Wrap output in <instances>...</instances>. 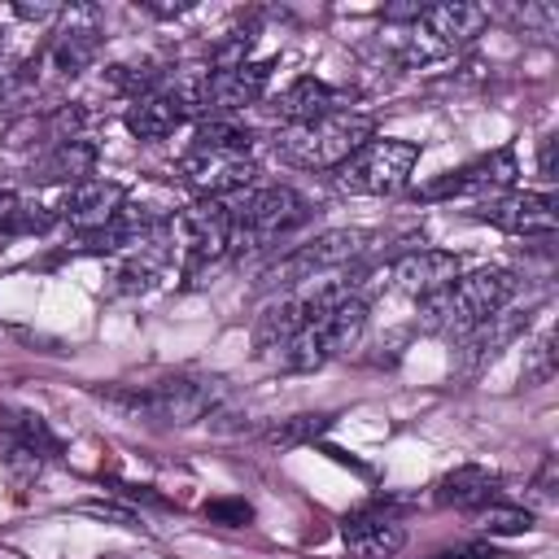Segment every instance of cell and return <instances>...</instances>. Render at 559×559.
I'll return each mask as SVG.
<instances>
[{
	"mask_svg": "<svg viewBox=\"0 0 559 559\" xmlns=\"http://www.w3.org/2000/svg\"><path fill=\"white\" fill-rule=\"evenodd\" d=\"M511 293H515V275L507 266L467 271L454 284H445L441 293H432V297L419 301L415 328L419 332H432V336H467L480 319H489L493 310H502L511 301Z\"/></svg>",
	"mask_w": 559,
	"mask_h": 559,
	"instance_id": "1",
	"label": "cell"
},
{
	"mask_svg": "<svg viewBox=\"0 0 559 559\" xmlns=\"http://www.w3.org/2000/svg\"><path fill=\"white\" fill-rule=\"evenodd\" d=\"M376 135V118L362 109H336L301 127H280L275 157L301 170H336L349 153H358Z\"/></svg>",
	"mask_w": 559,
	"mask_h": 559,
	"instance_id": "2",
	"label": "cell"
},
{
	"mask_svg": "<svg viewBox=\"0 0 559 559\" xmlns=\"http://www.w3.org/2000/svg\"><path fill=\"white\" fill-rule=\"evenodd\" d=\"M170 249L179 253V271L188 284H201L231 253V201H192L175 218H166Z\"/></svg>",
	"mask_w": 559,
	"mask_h": 559,
	"instance_id": "3",
	"label": "cell"
},
{
	"mask_svg": "<svg viewBox=\"0 0 559 559\" xmlns=\"http://www.w3.org/2000/svg\"><path fill=\"white\" fill-rule=\"evenodd\" d=\"M310 218V205L301 192L275 183V188H258L245 201H231V253H262L271 245H280L288 231H297Z\"/></svg>",
	"mask_w": 559,
	"mask_h": 559,
	"instance_id": "4",
	"label": "cell"
},
{
	"mask_svg": "<svg viewBox=\"0 0 559 559\" xmlns=\"http://www.w3.org/2000/svg\"><path fill=\"white\" fill-rule=\"evenodd\" d=\"M100 402L127 411L131 419H157V424H197L218 402V380H157L148 389H100Z\"/></svg>",
	"mask_w": 559,
	"mask_h": 559,
	"instance_id": "5",
	"label": "cell"
},
{
	"mask_svg": "<svg viewBox=\"0 0 559 559\" xmlns=\"http://www.w3.org/2000/svg\"><path fill=\"white\" fill-rule=\"evenodd\" d=\"M362 332H367V301L362 297H349V301L328 306L310 323H301L297 336L280 349V358H284L288 371H319L323 362L349 354L362 341Z\"/></svg>",
	"mask_w": 559,
	"mask_h": 559,
	"instance_id": "6",
	"label": "cell"
},
{
	"mask_svg": "<svg viewBox=\"0 0 559 559\" xmlns=\"http://www.w3.org/2000/svg\"><path fill=\"white\" fill-rule=\"evenodd\" d=\"M415 162H419V144L415 140L371 135L332 175H336V188L349 192V197H393V192H402L411 183Z\"/></svg>",
	"mask_w": 559,
	"mask_h": 559,
	"instance_id": "7",
	"label": "cell"
},
{
	"mask_svg": "<svg viewBox=\"0 0 559 559\" xmlns=\"http://www.w3.org/2000/svg\"><path fill=\"white\" fill-rule=\"evenodd\" d=\"M376 240V231H362V227H332V231H319L314 240L297 245L293 253H284L280 262H271L262 271V288H301L319 275H332V271H345L349 262H358L367 253V245Z\"/></svg>",
	"mask_w": 559,
	"mask_h": 559,
	"instance_id": "8",
	"label": "cell"
},
{
	"mask_svg": "<svg viewBox=\"0 0 559 559\" xmlns=\"http://www.w3.org/2000/svg\"><path fill=\"white\" fill-rule=\"evenodd\" d=\"M515 175H520V166H515V148L502 144V148H493V153H485V157H476V162H467V166H459V170H445V175L428 179L415 197H419V201H450V197L493 201V197L511 192Z\"/></svg>",
	"mask_w": 559,
	"mask_h": 559,
	"instance_id": "9",
	"label": "cell"
},
{
	"mask_svg": "<svg viewBox=\"0 0 559 559\" xmlns=\"http://www.w3.org/2000/svg\"><path fill=\"white\" fill-rule=\"evenodd\" d=\"M271 70H275V61H240V66H227V70H210L188 92V105L201 109L205 118L240 114V109L262 100V92L271 83Z\"/></svg>",
	"mask_w": 559,
	"mask_h": 559,
	"instance_id": "10",
	"label": "cell"
},
{
	"mask_svg": "<svg viewBox=\"0 0 559 559\" xmlns=\"http://www.w3.org/2000/svg\"><path fill=\"white\" fill-rule=\"evenodd\" d=\"M179 183L188 192H197V201H231L245 188H253L258 166L253 157H236V153H205V148H188L175 166Z\"/></svg>",
	"mask_w": 559,
	"mask_h": 559,
	"instance_id": "11",
	"label": "cell"
},
{
	"mask_svg": "<svg viewBox=\"0 0 559 559\" xmlns=\"http://www.w3.org/2000/svg\"><path fill=\"white\" fill-rule=\"evenodd\" d=\"M341 542H345V550H349L354 559H393V555L406 546V528H402V520L393 515L389 498H376V502H367L362 511L345 515Z\"/></svg>",
	"mask_w": 559,
	"mask_h": 559,
	"instance_id": "12",
	"label": "cell"
},
{
	"mask_svg": "<svg viewBox=\"0 0 559 559\" xmlns=\"http://www.w3.org/2000/svg\"><path fill=\"white\" fill-rule=\"evenodd\" d=\"M472 218L493 223L498 231H511V236H550L559 227V210L550 192H502L493 201H480Z\"/></svg>",
	"mask_w": 559,
	"mask_h": 559,
	"instance_id": "13",
	"label": "cell"
},
{
	"mask_svg": "<svg viewBox=\"0 0 559 559\" xmlns=\"http://www.w3.org/2000/svg\"><path fill=\"white\" fill-rule=\"evenodd\" d=\"M463 275V258L450 253V249H411L402 253L393 266H389V284L402 293V297H432L441 293L445 284H454Z\"/></svg>",
	"mask_w": 559,
	"mask_h": 559,
	"instance_id": "14",
	"label": "cell"
},
{
	"mask_svg": "<svg viewBox=\"0 0 559 559\" xmlns=\"http://www.w3.org/2000/svg\"><path fill=\"white\" fill-rule=\"evenodd\" d=\"M61 31L52 35V48H48V61L61 79H79L92 61H96V48H100V22H96V9L92 4H74L61 13Z\"/></svg>",
	"mask_w": 559,
	"mask_h": 559,
	"instance_id": "15",
	"label": "cell"
},
{
	"mask_svg": "<svg viewBox=\"0 0 559 559\" xmlns=\"http://www.w3.org/2000/svg\"><path fill=\"white\" fill-rule=\"evenodd\" d=\"M489 22V9L467 4V0H441V4H424L419 13V35L437 48V52H454L463 44H472Z\"/></svg>",
	"mask_w": 559,
	"mask_h": 559,
	"instance_id": "16",
	"label": "cell"
},
{
	"mask_svg": "<svg viewBox=\"0 0 559 559\" xmlns=\"http://www.w3.org/2000/svg\"><path fill=\"white\" fill-rule=\"evenodd\" d=\"M122 205H127V188H122L118 179H100V175H92V179H83V183L66 188L61 218L83 236V231L105 227Z\"/></svg>",
	"mask_w": 559,
	"mask_h": 559,
	"instance_id": "17",
	"label": "cell"
},
{
	"mask_svg": "<svg viewBox=\"0 0 559 559\" xmlns=\"http://www.w3.org/2000/svg\"><path fill=\"white\" fill-rule=\"evenodd\" d=\"M188 114H192V105H188V96L183 92H170V87H153L148 96H140V100H131L127 105V114H122V122H127V131L135 135V140H166V135H175L183 122H188Z\"/></svg>",
	"mask_w": 559,
	"mask_h": 559,
	"instance_id": "18",
	"label": "cell"
},
{
	"mask_svg": "<svg viewBox=\"0 0 559 559\" xmlns=\"http://www.w3.org/2000/svg\"><path fill=\"white\" fill-rule=\"evenodd\" d=\"M336 109H349L345 105V92L341 87H328L323 79H293L275 100H271V114L284 122V127H301V122H314L323 114H336Z\"/></svg>",
	"mask_w": 559,
	"mask_h": 559,
	"instance_id": "19",
	"label": "cell"
},
{
	"mask_svg": "<svg viewBox=\"0 0 559 559\" xmlns=\"http://www.w3.org/2000/svg\"><path fill=\"white\" fill-rule=\"evenodd\" d=\"M96 157H100V148H96L92 140H83V135H74V140L52 144V148L35 162V170H31V175H35L39 183H66V188H74V183L92 179Z\"/></svg>",
	"mask_w": 559,
	"mask_h": 559,
	"instance_id": "20",
	"label": "cell"
},
{
	"mask_svg": "<svg viewBox=\"0 0 559 559\" xmlns=\"http://www.w3.org/2000/svg\"><path fill=\"white\" fill-rule=\"evenodd\" d=\"M524 328H528V310H507V306H502V310H493L489 319H480V323L463 336V367H467V371H476V367H480V362H489L502 345H511Z\"/></svg>",
	"mask_w": 559,
	"mask_h": 559,
	"instance_id": "21",
	"label": "cell"
},
{
	"mask_svg": "<svg viewBox=\"0 0 559 559\" xmlns=\"http://www.w3.org/2000/svg\"><path fill=\"white\" fill-rule=\"evenodd\" d=\"M493 493H498V472H489L480 463H463V467H454V472H445L437 480V493L432 498H437V507L476 511V507L493 502Z\"/></svg>",
	"mask_w": 559,
	"mask_h": 559,
	"instance_id": "22",
	"label": "cell"
},
{
	"mask_svg": "<svg viewBox=\"0 0 559 559\" xmlns=\"http://www.w3.org/2000/svg\"><path fill=\"white\" fill-rule=\"evenodd\" d=\"M61 214L57 210H48L44 201H4V210H0V240H13V236H39V231H48L52 223H57Z\"/></svg>",
	"mask_w": 559,
	"mask_h": 559,
	"instance_id": "23",
	"label": "cell"
},
{
	"mask_svg": "<svg viewBox=\"0 0 559 559\" xmlns=\"http://www.w3.org/2000/svg\"><path fill=\"white\" fill-rule=\"evenodd\" d=\"M192 148H205V153H236V157H249L253 148V135L227 118H205L197 131H192Z\"/></svg>",
	"mask_w": 559,
	"mask_h": 559,
	"instance_id": "24",
	"label": "cell"
},
{
	"mask_svg": "<svg viewBox=\"0 0 559 559\" xmlns=\"http://www.w3.org/2000/svg\"><path fill=\"white\" fill-rule=\"evenodd\" d=\"M332 428V415H288V419H280L271 432H266V445L271 450H297V445H310V441H319L323 432Z\"/></svg>",
	"mask_w": 559,
	"mask_h": 559,
	"instance_id": "25",
	"label": "cell"
},
{
	"mask_svg": "<svg viewBox=\"0 0 559 559\" xmlns=\"http://www.w3.org/2000/svg\"><path fill=\"white\" fill-rule=\"evenodd\" d=\"M472 524L476 533H489V537H520L533 528V511L524 507H502V502H485L472 511Z\"/></svg>",
	"mask_w": 559,
	"mask_h": 559,
	"instance_id": "26",
	"label": "cell"
},
{
	"mask_svg": "<svg viewBox=\"0 0 559 559\" xmlns=\"http://www.w3.org/2000/svg\"><path fill=\"white\" fill-rule=\"evenodd\" d=\"M13 428H17V441H22L26 450H35V454H61V441L48 432V424H44L39 415L22 411V415L13 419Z\"/></svg>",
	"mask_w": 559,
	"mask_h": 559,
	"instance_id": "27",
	"label": "cell"
},
{
	"mask_svg": "<svg viewBox=\"0 0 559 559\" xmlns=\"http://www.w3.org/2000/svg\"><path fill=\"white\" fill-rule=\"evenodd\" d=\"M550 371H555V336H550V332H542V336L533 341V349H528L524 384H542V380H550Z\"/></svg>",
	"mask_w": 559,
	"mask_h": 559,
	"instance_id": "28",
	"label": "cell"
},
{
	"mask_svg": "<svg viewBox=\"0 0 559 559\" xmlns=\"http://www.w3.org/2000/svg\"><path fill=\"white\" fill-rule=\"evenodd\" d=\"M26 83H31L26 61H17V57L0 52V109H4V105H13V100L26 92Z\"/></svg>",
	"mask_w": 559,
	"mask_h": 559,
	"instance_id": "29",
	"label": "cell"
},
{
	"mask_svg": "<svg viewBox=\"0 0 559 559\" xmlns=\"http://www.w3.org/2000/svg\"><path fill=\"white\" fill-rule=\"evenodd\" d=\"M205 515L227 524V528H245L253 520V507L245 498H214V502H205Z\"/></svg>",
	"mask_w": 559,
	"mask_h": 559,
	"instance_id": "30",
	"label": "cell"
},
{
	"mask_svg": "<svg viewBox=\"0 0 559 559\" xmlns=\"http://www.w3.org/2000/svg\"><path fill=\"white\" fill-rule=\"evenodd\" d=\"M83 515H96V520H109V524H122V528H140L144 520L131 511V507H118V502H79Z\"/></svg>",
	"mask_w": 559,
	"mask_h": 559,
	"instance_id": "31",
	"label": "cell"
},
{
	"mask_svg": "<svg viewBox=\"0 0 559 559\" xmlns=\"http://www.w3.org/2000/svg\"><path fill=\"white\" fill-rule=\"evenodd\" d=\"M13 13L26 17V22H48V17L61 13V4H13Z\"/></svg>",
	"mask_w": 559,
	"mask_h": 559,
	"instance_id": "32",
	"label": "cell"
},
{
	"mask_svg": "<svg viewBox=\"0 0 559 559\" xmlns=\"http://www.w3.org/2000/svg\"><path fill=\"white\" fill-rule=\"evenodd\" d=\"M537 170H542L546 183H555V140L542 144V162H537Z\"/></svg>",
	"mask_w": 559,
	"mask_h": 559,
	"instance_id": "33",
	"label": "cell"
},
{
	"mask_svg": "<svg viewBox=\"0 0 559 559\" xmlns=\"http://www.w3.org/2000/svg\"><path fill=\"white\" fill-rule=\"evenodd\" d=\"M437 559H493V550H485V546H467V550H441Z\"/></svg>",
	"mask_w": 559,
	"mask_h": 559,
	"instance_id": "34",
	"label": "cell"
},
{
	"mask_svg": "<svg viewBox=\"0 0 559 559\" xmlns=\"http://www.w3.org/2000/svg\"><path fill=\"white\" fill-rule=\"evenodd\" d=\"M4 201H9V197H4V192H0V210H4Z\"/></svg>",
	"mask_w": 559,
	"mask_h": 559,
	"instance_id": "35",
	"label": "cell"
}]
</instances>
